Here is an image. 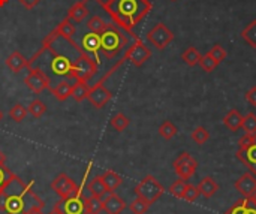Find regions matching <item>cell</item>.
Masks as SVG:
<instances>
[{
  "label": "cell",
  "instance_id": "cell-30",
  "mask_svg": "<svg viewBox=\"0 0 256 214\" xmlns=\"http://www.w3.org/2000/svg\"><path fill=\"white\" fill-rule=\"evenodd\" d=\"M45 111H46V106H45V104H44L42 100H39V99L32 100L30 105L27 106V112H28L33 118H40V117L45 114Z\"/></svg>",
  "mask_w": 256,
  "mask_h": 214
},
{
  "label": "cell",
  "instance_id": "cell-14",
  "mask_svg": "<svg viewBox=\"0 0 256 214\" xmlns=\"http://www.w3.org/2000/svg\"><path fill=\"white\" fill-rule=\"evenodd\" d=\"M112 98V93L104 86V82H96L94 86L90 87V92L87 94V99L88 102L96 108V110H100L104 108Z\"/></svg>",
  "mask_w": 256,
  "mask_h": 214
},
{
  "label": "cell",
  "instance_id": "cell-26",
  "mask_svg": "<svg viewBox=\"0 0 256 214\" xmlns=\"http://www.w3.org/2000/svg\"><path fill=\"white\" fill-rule=\"evenodd\" d=\"M242 39L256 50V20L250 21L243 30H242Z\"/></svg>",
  "mask_w": 256,
  "mask_h": 214
},
{
  "label": "cell",
  "instance_id": "cell-40",
  "mask_svg": "<svg viewBox=\"0 0 256 214\" xmlns=\"http://www.w3.org/2000/svg\"><path fill=\"white\" fill-rule=\"evenodd\" d=\"M225 214H246V198L237 201V204H234Z\"/></svg>",
  "mask_w": 256,
  "mask_h": 214
},
{
  "label": "cell",
  "instance_id": "cell-7",
  "mask_svg": "<svg viewBox=\"0 0 256 214\" xmlns=\"http://www.w3.org/2000/svg\"><path fill=\"white\" fill-rule=\"evenodd\" d=\"M54 212L57 214H87L86 212V196L78 192L68 198H60L56 202Z\"/></svg>",
  "mask_w": 256,
  "mask_h": 214
},
{
  "label": "cell",
  "instance_id": "cell-6",
  "mask_svg": "<svg viewBox=\"0 0 256 214\" xmlns=\"http://www.w3.org/2000/svg\"><path fill=\"white\" fill-rule=\"evenodd\" d=\"M135 195L144 201H147L150 206L154 204L165 192V188L156 180L153 176H146L136 186H135Z\"/></svg>",
  "mask_w": 256,
  "mask_h": 214
},
{
  "label": "cell",
  "instance_id": "cell-1",
  "mask_svg": "<svg viewBox=\"0 0 256 214\" xmlns=\"http://www.w3.org/2000/svg\"><path fill=\"white\" fill-rule=\"evenodd\" d=\"M84 56L86 52L74 39H66L54 28L45 36L42 46L28 60L27 68H39L46 75L50 72L51 76L75 81V68Z\"/></svg>",
  "mask_w": 256,
  "mask_h": 214
},
{
  "label": "cell",
  "instance_id": "cell-9",
  "mask_svg": "<svg viewBox=\"0 0 256 214\" xmlns=\"http://www.w3.org/2000/svg\"><path fill=\"white\" fill-rule=\"evenodd\" d=\"M123 57H124V60H129L134 66L141 68L147 60H150L152 50L140 38H136L135 42L128 48V51L124 52Z\"/></svg>",
  "mask_w": 256,
  "mask_h": 214
},
{
  "label": "cell",
  "instance_id": "cell-4",
  "mask_svg": "<svg viewBox=\"0 0 256 214\" xmlns=\"http://www.w3.org/2000/svg\"><path fill=\"white\" fill-rule=\"evenodd\" d=\"M99 40H100V54H104L106 58L117 57L123 51V48L129 44L128 33L122 30L118 26H116L112 21H110L105 30L99 33Z\"/></svg>",
  "mask_w": 256,
  "mask_h": 214
},
{
  "label": "cell",
  "instance_id": "cell-11",
  "mask_svg": "<svg viewBox=\"0 0 256 214\" xmlns=\"http://www.w3.org/2000/svg\"><path fill=\"white\" fill-rule=\"evenodd\" d=\"M196 170H198V162L189 153H182L174 160V171H176V174L180 178L186 180V182H189L194 177Z\"/></svg>",
  "mask_w": 256,
  "mask_h": 214
},
{
  "label": "cell",
  "instance_id": "cell-37",
  "mask_svg": "<svg viewBox=\"0 0 256 214\" xmlns=\"http://www.w3.org/2000/svg\"><path fill=\"white\" fill-rule=\"evenodd\" d=\"M208 54H210L218 63H222V62L226 60V57H228V51H226L220 44H214V45L210 48Z\"/></svg>",
  "mask_w": 256,
  "mask_h": 214
},
{
  "label": "cell",
  "instance_id": "cell-5",
  "mask_svg": "<svg viewBox=\"0 0 256 214\" xmlns=\"http://www.w3.org/2000/svg\"><path fill=\"white\" fill-rule=\"evenodd\" d=\"M237 159L256 176V134H244L238 140Z\"/></svg>",
  "mask_w": 256,
  "mask_h": 214
},
{
  "label": "cell",
  "instance_id": "cell-34",
  "mask_svg": "<svg viewBox=\"0 0 256 214\" xmlns=\"http://www.w3.org/2000/svg\"><path fill=\"white\" fill-rule=\"evenodd\" d=\"M27 116V108H24L21 104H15L10 110H9V117L15 122V123H21Z\"/></svg>",
  "mask_w": 256,
  "mask_h": 214
},
{
  "label": "cell",
  "instance_id": "cell-24",
  "mask_svg": "<svg viewBox=\"0 0 256 214\" xmlns=\"http://www.w3.org/2000/svg\"><path fill=\"white\" fill-rule=\"evenodd\" d=\"M87 189H88L90 195L98 196V198H104L106 194H110V192L106 190V188H105V184H104V182H102L100 176H98V177L92 178V180H90V183L87 184Z\"/></svg>",
  "mask_w": 256,
  "mask_h": 214
},
{
  "label": "cell",
  "instance_id": "cell-44",
  "mask_svg": "<svg viewBox=\"0 0 256 214\" xmlns=\"http://www.w3.org/2000/svg\"><path fill=\"white\" fill-rule=\"evenodd\" d=\"M246 214H256V204L250 198H246Z\"/></svg>",
  "mask_w": 256,
  "mask_h": 214
},
{
  "label": "cell",
  "instance_id": "cell-19",
  "mask_svg": "<svg viewBox=\"0 0 256 214\" xmlns=\"http://www.w3.org/2000/svg\"><path fill=\"white\" fill-rule=\"evenodd\" d=\"M88 14H90V12H88L87 4L84 3V0H81V2H76V3L69 9L66 18H69L72 22H81V21H84V20L88 16Z\"/></svg>",
  "mask_w": 256,
  "mask_h": 214
},
{
  "label": "cell",
  "instance_id": "cell-43",
  "mask_svg": "<svg viewBox=\"0 0 256 214\" xmlns=\"http://www.w3.org/2000/svg\"><path fill=\"white\" fill-rule=\"evenodd\" d=\"M26 9H33L34 6H38L40 3V0H18Z\"/></svg>",
  "mask_w": 256,
  "mask_h": 214
},
{
  "label": "cell",
  "instance_id": "cell-49",
  "mask_svg": "<svg viewBox=\"0 0 256 214\" xmlns=\"http://www.w3.org/2000/svg\"><path fill=\"white\" fill-rule=\"evenodd\" d=\"M48 214H57V213H56V212H54V210H52V212H51V213H48Z\"/></svg>",
  "mask_w": 256,
  "mask_h": 214
},
{
  "label": "cell",
  "instance_id": "cell-16",
  "mask_svg": "<svg viewBox=\"0 0 256 214\" xmlns=\"http://www.w3.org/2000/svg\"><path fill=\"white\" fill-rule=\"evenodd\" d=\"M104 212L106 214H120L126 208L124 200H122L116 192H110L102 198Z\"/></svg>",
  "mask_w": 256,
  "mask_h": 214
},
{
  "label": "cell",
  "instance_id": "cell-41",
  "mask_svg": "<svg viewBox=\"0 0 256 214\" xmlns=\"http://www.w3.org/2000/svg\"><path fill=\"white\" fill-rule=\"evenodd\" d=\"M12 176H14V174H12L10 170H8L4 165H0V189L8 183V180H9Z\"/></svg>",
  "mask_w": 256,
  "mask_h": 214
},
{
  "label": "cell",
  "instance_id": "cell-35",
  "mask_svg": "<svg viewBox=\"0 0 256 214\" xmlns=\"http://www.w3.org/2000/svg\"><path fill=\"white\" fill-rule=\"evenodd\" d=\"M186 186H188V182L180 178L177 180L174 184L170 186L168 192L174 196V198H178V200H183V195H184V190H186Z\"/></svg>",
  "mask_w": 256,
  "mask_h": 214
},
{
  "label": "cell",
  "instance_id": "cell-28",
  "mask_svg": "<svg viewBox=\"0 0 256 214\" xmlns=\"http://www.w3.org/2000/svg\"><path fill=\"white\" fill-rule=\"evenodd\" d=\"M177 134H178L177 126H176L172 122H170V120H165V122L159 126V135H160L164 140H166V141L172 140Z\"/></svg>",
  "mask_w": 256,
  "mask_h": 214
},
{
  "label": "cell",
  "instance_id": "cell-29",
  "mask_svg": "<svg viewBox=\"0 0 256 214\" xmlns=\"http://www.w3.org/2000/svg\"><path fill=\"white\" fill-rule=\"evenodd\" d=\"M86 212H87V214H99L100 212H104L102 198H98L93 195L86 198Z\"/></svg>",
  "mask_w": 256,
  "mask_h": 214
},
{
  "label": "cell",
  "instance_id": "cell-8",
  "mask_svg": "<svg viewBox=\"0 0 256 214\" xmlns=\"http://www.w3.org/2000/svg\"><path fill=\"white\" fill-rule=\"evenodd\" d=\"M174 33L164 24V22H158L148 33H147V40L158 48L159 51H164L172 40H174Z\"/></svg>",
  "mask_w": 256,
  "mask_h": 214
},
{
  "label": "cell",
  "instance_id": "cell-15",
  "mask_svg": "<svg viewBox=\"0 0 256 214\" xmlns=\"http://www.w3.org/2000/svg\"><path fill=\"white\" fill-rule=\"evenodd\" d=\"M234 188L237 189V192L242 194L243 198H250L256 192V178L252 172H246L243 174L236 183Z\"/></svg>",
  "mask_w": 256,
  "mask_h": 214
},
{
  "label": "cell",
  "instance_id": "cell-25",
  "mask_svg": "<svg viewBox=\"0 0 256 214\" xmlns=\"http://www.w3.org/2000/svg\"><path fill=\"white\" fill-rule=\"evenodd\" d=\"M201 57H202V54H201L195 46L186 48V51H183V54H182V60H183L188 66H190V68L200 64Z\"/></svg>",
  "mask_w": 256,
  "mask_h": 214
},
{
  "label": "cell",
  "instance_id": "cell-22",
  "mask_svg": "<svg viewBox=\"0 0 256 214\" xmlns=\"http://www.w3.org/2000/svg\"><path fill=\"white\" fill-rule=\"evenodd\" d=\"M100 178H102V182H104V184H105L108 192H114L122 184V182H123V178L117 172H114V171H105L100 176Z\"/></svg>",
  "mask_w": 256,
  "mask_h": 214
},
{
  "label": "cell",
  "instance_id": "cell-46",
  "mask_svg": "<svg viewBox=\"0 0 256 214\" xmlns=\"http://www.w3.org/2000/svg\"><path fill=\"white\" fill-rule=\"evenodd\" d=\"M8 2H9V0H0V8H3L4 4H8Z\"/></svg>",
  "mask_w": 256,
  "mask_h": 214
},
{
  "label": "cell",
  "instance_id": "cell-2",
  "mask_svg": "<svg viewBox=\"0 0 256 214\" xmlns=\"http://www.w3.org/2000/svg\"><path fill=\"white\" fill-rule=\"evenodd\" d=\"M44 201L15 174L0 189V214H44Z\"/></svg>",
  "mask_w": 256,
  "mask_h": 214
},
{
  "label": "cell",
  "instance_id": "cell-23",
  "mask_svg": "<svg viewBox=\"0 0 256 214\" xmlns=\"http://www.w3.org/2000/svg\"><path fill=\"white\" fill-rule=\"evenodd\" d=\"M90 92V86L87 81H75L72 86V99H75L76 102H82L84 99H87V94Z\"/></svg>",
  "mask_w": 256,
  "mask_h": 214
},
{
  "label": "cell",
  "instance_id": "cell-47",
  "mask_svg": "<svg viewBox=\"0 0 256 214\" xmlns=\"http://www.w3.org/2000/svg\"><path fill=\"white\" fill-rule=\"evenodd\" d=\"M250 200H252V201H254V202L256 204V192L254 194V195H252V196H250Z\"/></svg>",
  "mask_w": 256,
  "mask_h": 214
},
{
  "label": "cell",
  "instance_id": "cell-13",
  "mask_svg": "<svg viewBox=\"0 0 256 214\" xmlns=\"http://www.w3.org/2000/svg\"><path fill=\"white\" fill-rule=\"evenodd\" d=\"M81 50L99 66L100 64V40H99V34L88 32L84 33L81 38Z\"/></svg>",
  "mask_w": 256,
  "mask_h": 214
},
{
  "label": "cell",
  "instance_id": "cell-45",
  "mask_svg": "<svg viewBox=\"0 0 256 214\" xmlns=\"http://www.w3.org/2000/svg\"><path fill=\"white\" fill-rule=\"evenodd\" d=\"M4 160H6V156L0 152V165H4Z\"/></svg>",
  "mask_w": 256,
  "mask_h": 214
},
{
  "label": "cell",
  "instance_id": "cell-32",
  "mask_svg": "<svg viewBox=\"0 0 256 214\" xmlns=\"http://www.w3.org/2000/svg\"><path fill=\"white\" fill-rule=\"evenodd\" d=\"M192 141L198 146H204L208 140H210V132L204 128V126H198L194 129L192 132Z\"/></svg>",
  "mask_w": 256,
  "mask_h": 214
},
{
  "label": "cell",
  "instance_id": "cell-48",
  "mask_svg": "<svg viewBox=\"0 0 256 214\" xmlns=\"http://www.w3.org/2000/svg\"><path fill=\"white\" fill-rule=\"evenodd\" d=\"M2 120H3V112L0 111V122H2Z\"/></svg>",
  "mask_w": 256,
  "mask_h": 214
},
{
  "label": "cell",
  "instance_id": "cell-3",
  "mask_svg": "<svg viewBox=\"0 0 256 214\" xmlns=\"http://www.w3.org/2000/svg\"><path fill=\"white\" fill-rule=\"evenodd\" d=\"M104 8L116 26L136 39L134 28L147 16L153 4L150 0H108Z\"/></svg>",
  "mask_w": 256,
  "mask_h": 214
},
{
  "label": "cell",
  "instance_id": "cell-12",
  "mask_svg": "<svg viewBox=\"0 0 256 214\" xmlns=\"http://www.w3.org/2000/svg\"><path fill=\"white\" fill-rule=\"evenodd\" d=\"M51 189L60 196V198H68V196H72L78 192H81L80 186L66 174H60L57 176L52 183H51Z\"/></svg>",
  "mask_w": 256,
  "mask_h": 214
},
{
  "label": "cell",
  "instance_id": "cell-18",
  "mask_svg": "<svg viewBox=\"0 0 256 214\" xmlns=\"http://www.w3.org/2000/svg\"><path fill=\"white\" fill-rule=\"evenodd\" d=\"M6 66L9 68L10 72L18 74V72H21L24 68L28 66V60H27L20 51H14V52H10V54L8 56V58H6Z\"/></svg>",
  "mask_w": 256,
  "mask_h": 214
},
{
  "label": "cell",
  "instance_id": "cell-10",
  "mask_svg": "<svg viewBox=\"0 0 256 214\" xmlns=\"http://www.w3.org/2000/svg\"><path fill=\"white\" fill-rule=\"evenodd\" d=\"M28 69V75L24 80V84L36 94H40L45 88H48L51 86V80L50 76L39 68H27Z\"/></svg>",
  "mask_w": 256,
  "mask_h": 214
},
{
  "label": "cell",
  "instance_id": "cell-50",
  "mask_svg": "<svg viewBox=\"0 0 256 214\" xmlns=\"http://www.w3.org/2000/svg\"><path fill=\"white\" fill-rule=\"evenodd\" d=\"M171 2H177V0H171Z\"/></svg>",
  "mask_w": 256,
  "mask_h": 214
},
{
  "label": "cell",
  "instance_id": "cell-31",
  "mask_svg": "<svg viewBox=\"0 0 256 214\" xmlns=\"http://www.w3.org/2000/svg\"><path fill=\"white\" fill-rule=\"evenodd\" d=\"M110 123H111V126H112L117 132H123V130L128 129L130 120H129L123 112H117L116 116L111 117V122H110Z\"/></svg>",
  "mask_w": 256,
  "mask_h": 214
},
{
  "label": "cell",
  "instance_id": "cell-38",
  "mask_svg": "<svg viewBox=\"0 0 256 214\" xmlns=\"http://www.w3.org/2000/svg\"><path fill=\"white\" fill-rule=\"evenodd\" d=\"M242 129L246 134H256V114L255 112H249L244 118H243V126Z\"/></svg>",
  "mask_w": 256,
  "mask_h": 214
},
{
  "label": "cell",
  "instance_id": "cell-20",
  "mask_svg": "<svg viewBox=\"0 0 256 214\" xmlns=\"http://www.w3.org/2000/svg\"><path fill=\"white\" fill-rule=\"evenodd\" d=\"M243 116L240 114V111L237 110H230L228 114L224 117V124L231 130V132H237L242 129L243 126Z\"/></svg>",
  "mask_w": 256,
  "mask_h": 214
},
{
  "label": "cell",
  "instance_id": "cell-39",
  "mask_svg": "<svg viewBox=\"0 0 256 214\" xmlns=\"http://www.w3.org/2000/svg\"><path fill=\"white\" fill-rule=\"evenodd\" d=\"M200 190H198V186H192L188 183L186 186V190H184V195H183V200L188 201V202H195L200 196Z\"/></svg>",
  "mask_w": 256,
  "mask_h": 214
},
{
  "label": "cell",
  "instance_id": "cell-42",
  "mask_svg": "<svg viewBox=\"0 0 256 214\" xmlns=\"http://www.w3.org/2000/svg\"><path fill=\"white\" fill-rule=\"evenodd\" d=\"M244 98H246V100H248L252 106H256V86H254L249 92H246Z\"/></svg>",
  "mask_w": 256,
  "mask_h": 214
},
{
  "label": "cell",
  "instance_id": "cell-33",
  "mask_svg": "<svg viewBox=\"0 0 256 214\" xmlns=\"http://www.w3.org/2000/svg\"><path fill=\"white\" fill-rule=\"evenodd\" d=\"M148 208H150V204L138 196L129 204V210L134 214H146L148 212Z\"/></svg>",
  "mask_w": 256,
  "mask_h": 214
},
{
  "label": "cell",
  "instance_id": "cell-36",
  "mask_svg": "<svg viewBox=\"0 0 256 214\" xmlns=\"http://www.w3.org/2000/svg\"><path fill=\"white\" fill-rule=\"evenodd\" d=\"M200 66H201L207 74H212V72L216 70V68L219 66V63H218L208 52H206V54L201 57V60H200Z\"/></svg>",
  "mask_w": 256,
  "mask_h": 214
},
{
  "label": "cell",
  "instance_id": "cell-17",
  "mask_svg": "<svg viewBox=\"0 0 256 214\" xmlns=\"http://www.w3.org/2000/svg\"><path fill=\"white\" fill-rule=\"evenodd\" d=\"M72 86H74V84H72L69 80H62V81H58L54 87H52V86H50V87H48V90L56 96V99H57L58 102H64L68 98H70Z\"/></svg>",
  "mask_w": 256,
  "mask_h": 214
},
{
  "label": "cell",
  "instance_id": "cell-21",
  "mask_svg": "<svg viewBox=\"0 0 256 214\" xmlns=\"http://www.w3.org/2000/svg\"><path fill=\"white\" fill-rule=\"evenodd\" d=\"M198 190L204 198H212L219 190V184L212 177H204L198 184Z\"/></svg>",
  "mask_w": 256,
  "mask_h": 214
},
{
  "label": "cell",
  "instance_id": "cell-27",
  "mask_svg": "<svg viewBox=\"0 0 256 214\" xmlns=\"http://www.w3.org/2000/svg\"><path fill=\"white\" fill-rule=\"evenodd\" d=\"M56 30H57L62 36H64L66 39H74V36H75V33H76V27H75V24H72V21H70L69 18H64V20L56 27Z\"/></svg>",
  "mask_w": 256,
  "mask_h": 214
}]
</instances>
